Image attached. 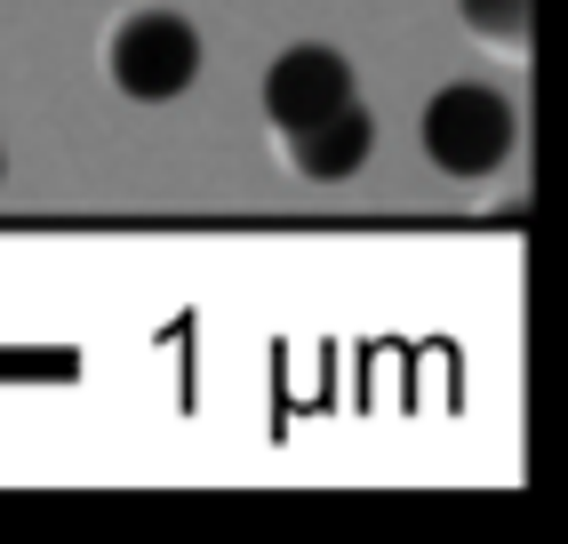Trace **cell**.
Here are the masks:
<instances>
[{
  "label": "cell",
  "mask_w": 568,
  "mask_h": 544,
  "mask_svg": "<svg viewBox=\"0 0 568 544\" xmlns=\"http://www.w3.org/2000/svg\"><path fill=\"white\" fill-rule=\"evenodd\" d=\"M104 72H112V89L136 97V104H169L201 81V32L193 17H176V9H129L121 24H112V41H104Z\"/></svg>",
  "instance_id": "cell-1"
},
{
  "label": "cell",
  "mask_w": 568,
  "mask_h": 544,
  "mask_svg": "<svg viewBox=\"0 0 568 544\" xmlns=\"http://www.w3.org/2000/svg\"><path fill=\"white\" fill-rule=\"evenodd\" d=\"M353 97H361L353 89V57L328 49V41H305V49L264 64V121H273L281 137L321 121V112H336V104H353Z\"/></svg>",
  "instance_id": "cell-3"
},
{
  "label": "cell",
  "mask_w": 568,
  "mask_h": 544,
  "mask_svg": "<svg viewBox=\"0 0 568 544\" xmlns=\"http://www.w3.org/2000/svg\"><path fill=\"white\" fill-rule=\"evenodd\" d=\"M416 137H425L433 169H448V177H488V169L513 161V137H520V129H513V97H497L488 81H448V89H433Z\"/></svg>",
  "instance_id": "cell-2"
},
{
  "label": "cell",
  "mask_w": 568,
  "mask_h": 544,
  "mask_svg": "<svg viewBox=\"0 0 568 544\" xmlns=\"http://www.w3.org/2000/svg\"><path fill=\"white\" fill-rule=\"evenodd\" d=\"M281 144H288V169H296V177H313V184H345L353 169H368V152H376V121H368V104L353 97V104L321 112V121L288 129Z\"/></svg>",
  "instance_id": "cell-4"
},
{
  "label": "cell",
  "mask_w": 568,
  "mask_h": 544,
  "mask_svg": "<svg viewBox=\"0 0 568 544\" xmlns=\"http://www.w3.org/2000/svg\"><path fill=\"white\" fill-rule=\"evenodd\" d=\"M457 17L480 32L488 49H528V24H537V0H457Z\"/></svg>",
  "instance_id": "cell-5"
}]
</instances>
